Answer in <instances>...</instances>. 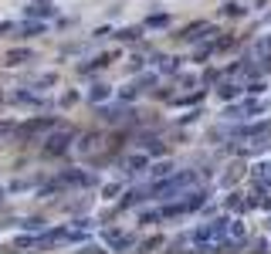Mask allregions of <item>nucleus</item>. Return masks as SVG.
I'll list each match as a JSON object with an SVG mask.
<instances>
[{
    "label": "nucleus",
    "mask_w": 271,
    "mask_h": 254,
    "mask_svg": "<svg viewBox=\"0 0 271 254\" xmlns=\"http://www.w3.org/2000/svg\"><path fill=\"white\" fill-rule=\"evenodd\" d=\"M65 149H68V136H55V139H51V146H48V153H51V156L65 153Z\"/></svg>",
    "instance_id": "f257e3e1"
},
{
    "label": "nucleus",
    "mask_w": 271,
    "mask_h": 254,
    "mask_svg": "<svg viewBox=\"0 0 271 254\" xmlns=\"http://www.w3.org/2000/svg\"><path fill=\"white\" fill-rule=\"evenodd\" d=\"M88 99H92V102H105V99H109V85H92Z\"/></svg>",
    "instance_id": "f03ea898"
},
{
    "label": "nucleus",
    "mask_w": 271,
    "mask_h": 254,
    "mask_svg": "<svg viewBox=\"0 0 271 254\" xmlns=\"http://www.w3.org/2000/svg\"><path fill=\"white\" fill-rule=\"evenodd\" d=\"M119 37H122V41H139V27H122Z\"/></svg>",
    "instance_id": "7ed1b4c3"
},
{
    "label": "nucleus",
    "mask_w": 271,
    "mask_h": 254,
    "mask_svg": "<svg viewBox=\"0 0 271 254\" xmlns=\"http://www.w3.org/2000/svg\"><path fill=\"white\" fill-rule=\"evenodd\" d=\"M149 170H153V177H169L173 166H169V163H156V166H149Z\"/></svg>",
    "instance_id": "20e7f679"
},
{
    "label": "nucleus",
    "mask_w": 271,
    "mask_h": 254,
    "mask_svg": "<svg viewBox=\"0 0 271 254\" xmlns=\"http://www.w3.org/2000/svg\"><path fill=\"white\" fill-rule=\"evenodd\" d=\"M166 24H169L166 14H159V17H149V27H166Z\"/></svg>",
    "instance_id": "39448f33"
},
{
    "label": "nucleus",
    "mask_w": 271,
    "mask_h": 254,
    "mask_svg": "<svg viewBox=\"0 0 271 254\" xmlns=\"http://www.w3.org/2000/svg\"><path fill=\"white\" fill-rule=\"evenodd\" d=\"M220 95H224V99H231V95H237V85H220Z\"/></svg>",
    "instance_id": "423d86ee"
},
{
    "label": "nucleus",
    "mask_w": 271,
    "mask_h": 254,
    "mask_svg": "<svg viewBox=\"0 0 271 254\" xmlns=\"http://www.w3.org/2000/svg\"><path fill=\"white\" fill-rule=\"evenodd\" d=\"M115 193H119V183H112V187H105V200H112Z\"/></svg>",
    "instance_id": "0eeeda50"
},
{
    "label": "nucleus",
    "mask_w": 271,
    "mask_h": 254,
    "mask_svg": "<svg viewBox=\"0 0 271 254\" xmlns=\"http://www.w3.org/2000/svg\"><path fill=\"white\" fill-rule=\"evenodd\" d=\"M227 207H231V210H241V200H237V193H234V197H227Z\"/></svg>",
    "instance_id": "6e6552de"
},
{
    "label": "nucleus",
    "mask_w": 271,
    "mask_h": 254,
    "mask_svg": "<svg viewBox=\"0 0 271 254\" xmlns=\"http://www.w3.org/2000/svg\"><path fill=\"white\" fill-rule=\"evenodd\" d=\"M264 207H268V210H271V200H264Z\"/></svg>",
    "instance_id": "1a4fd4ad"
},
{
    "label": "nucleus",
    "mask_w": 271,
    "mask_h": 254,
    "mask_svg": "<svg viewBox=\"0 0 271 254\" xmlns=\"http://www.w3.org/2000/svg\"><path fill=\"white\" fill-rule=\"evenodd\" d=\"M0 197H4V193H0Z\"/></svg>",
    "instance_id": "9d476101"
}]
</instances>
